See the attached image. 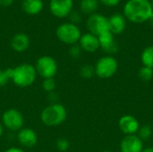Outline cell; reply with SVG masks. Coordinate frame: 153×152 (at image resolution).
I'll return each mask as SVG.
<instances>
[{
	"instance_id": "6da1fadb",
	"label": "cell",
	"mask_w": 153,
	"mask_h": 152,
	"mask_svg": "<svg viewBox=\"0 0 153 152\" xmlns=\"http://www.w3.org/2000/svg\"><path fill=\"white\" fill-rule=\"evenodd\" d=\"M126 20L134 23L149 21L153 12L151 0H127L123 8Z\"/></svg>"
},
{
	"instance_id": "7a4b0ae2",
	"label": "cell",
	"mask_w": 153,
	"mask_h": 152,
	"mask_svg": "<svg viewBox=\"0 0 153 152\" xmlns=\"http://www.w3.org/2000/svg\"><path fill=\"white\" fill-rule=\"evenodd\" d=\"M67 118V111L64 105L52 103L47 106L40 114V120L43 125L49 127L61 125Z\"/></svg>"
},
{
	"instance_id": "3957f363",
	"label": "cell",
	"mask_w": 153,
	"mask_h": 152,
	"mask_svg": "<svg viewBox=\"0 0 153 152\" xmlns=\"http://www.w3.org/2000/svg\"><path fill=\"white\" fill-rule=\"evenodd\" d=\"M36 77L37 72L35 66L30 64H21L12 68L11 81L20 88H26L32 85Z\"/></svg>"
},
{
	"instance_id": "277c9868",
	"label": "cell",
	"mask_w": 153,
	"mask_h": 152,
	"mask_svg": "<svg viewBox=\"0 0 153 152\" xmlns=\"http://www.w3.org/2000/svg\"><path fill=\"white\" fill-rule=\"evenodd\" d=\"M95 75L100 79H108L113 77L118 69V63L112 56L100 57L94 65Z\"/></svg>"
},
{
	"instance_id": "5b68a950",
	"label": "cell",
	"mask_w": 153,
	"mask_h": 152,
	"mask_svg": "<svg viewBox=\"0 0 153 152\" xmlns=\"http://www.w3.org/2000/svg\"><path fill=\"white\" fill-rule=\"evenodd\" d=\"M82 33L80 29L71 22L61 24L56 29V37L58 39L67 45H74L79 42Z\"/></svg>"
},
{
	"instance_id": "8992f818",
	"label": "cell",
	"mask_w": 153,
	"mask_h": 152,
	"mask_svg": "<svg viewBox=\"0 0 153 152\" xmlns=\"http://www.w3.org/2000/svg\"><path fill=\"white\" fill-rule=\"evenodd\" d=\"M37 74L43 79L54 78L57 73L58 66L56 61L49 56H42L38 58L35 65Z\"/></svg>"
},
{
	"instance_id": "52a82bcc",
	"label": "cell",
	"mask_w": 153,
	"mask_h": 152,
	"mask_svg": "<svg viewBox=\"0 0 153 152\" xmlns=\"http://www.w3.org/2000/svg\"><path fill=\"white\" fill-rule=\"evenodd\" d=\"M87 28L90 33L99 37L103 33L110 31L108 18L100 13H93L87 19Z\"/></svg>"
},
{
	"instance_id": "ba28073f",
	"label": "cell",
	"mask_w": 153,
	"mask_h": 152,
	"mask_svg": "<svg viewBox=\"0 0 153 152\" xmlns=\"http://www.w3.org/2000/svg\"><path fill=\"white\" fill-rule=\"evenodd\" d=\"M2 123L8 130L12 132H19L23 128L24 118L19 110L15 108H9L3 113Z\"/></svg>"
},
{
	"instance_id": "9c48e42d",
	"label": "cell",
	"mask_w": 153,
	"mask_h": 152,
	"mask_svg": "<svg viewBox=\"0 0 153 152\" xmlns=\"http://www.w3.org/2000/svg\"><path fill=\"white\" fill-rule=\"evenodd\" d=\"M118 127L125 135L136 134L139 128V121L132 115H125L118 121Z\"/></svg>"
},
{
	"instance_id": "30bf717a",
	"label": "cell",
	"mask_w": 153,
	"mask_h": 152,
	"mask_svg": "<svg viewBox=\"0 0 153 152\" xmlns=\"http://www.w3.org/2000/svg\"><path fill=\"white\" fill-rule=\"evenodd\" d=\"M49 8L55 16L64 18L72 12L73 0H50Z\"/></svg>"
},
{
	"instance_id": "8fae6325",
	"label": "cell",
	"mask_w": 153,
	"mask_h": 152,
	"mask_svg": "<svg viewBox=\"0 0 153 152\" xmlns=\"http://www.w3.org/2000/svg\"><path fill=\"white\" fill-rule=\"evenodd\" d=\"M121 152H142L143 151V142L136 135H126L120 143Z\"/></svg>"
},
{
	"instance_id": "7c38bea8",
	"label": "cell",
	"mask_w": 153,
	"mask_h": 152,
	"mask_svg": "<svg viewBox=\"0 0 153 152\" xmlns=\"http://www.w3.org/2000/svg\"><path fill=\"white\" fill-rule=\"evenodd\" d=\"M18 142L25 148H32L38 142V135L31 128H22L17 134Z\"/></svg>"
},
{
	"instance_id": "4fadbf2b",
	"label": "cell",
	"mask_w": 153,
	"mask_h": 152,
	"mask_svg": "<svg viewBox=\"0 0 153 152\" xmlns=\"http://www.w3.org/2000/svg\"><path fill=\"white\" fill-rule=\"evenodd\" d=\"M100 48L108 54H115L118 50V45L115 40L114 34L111 31L101 34L98 37Z\"/></svg>"
},
{
	"instance_id": "5bb4252c",
	"label": "cell",
	"mask_w": 153,
	"mask_h": 152,
	"mask_svg": "<svg viewBox=\"0 0 153 152\" xmlns=\"http://www.w3.org/2000/svg\"><path fill=\"white\" fill-rule=\"evenodd\" d=\"M79 46L81 47L82 51L88 53H94L100 47L99 38L90 32L81 36V39L79 40Z\"/></svg>"
},
{
	"instance_id": "9a60e30c",
	"label": "cell",
	"mask_w": 153,
	"mask_h": 152,
	"mask_svg": "<svg viewBox=\"0 0 153 152\" xmlns=\"http://www.w3.org/2000/svg\"><path fill=\"white\" fill-rule=\"evenodd\" d=\"M110 31L115 34H121L126 27V19L124 14L114 13L108 18Z\"/></svg>"
},
{
	"instance_id": "2e32d148",
	"label": "cell",
	"mask_w": 153,
	"mask_h": 152,
	"mask_svg": "<svg viewBox=\"0 0 153 152\" xmlns=\"http://www.w3.org/2000/svg\"><path fill=\"white\" fill-rule=\"evenodd\" d=\"M11 47L18 53L24 52L30 47V38L25 33H17L11 40Z\"/></svg>"
},
{
	"instance_id": "e0dca14e",
	"label": "cell",
	"mask_w": 153,
	"mask_h": 152,
	"mask_svg": "<svg viewBox=\"0 0 153 152\" xmlns=\"http://www.w3.org/2000/svg\"><path fill=\"white\" fill-rule=\"evenodd\" d=\"M22 9L28 14H38L43 9V2L42 0H23Z\"/></svg>"
},
{
	"instance_id": "ac0fdd59",
	"label": "cell",
	"mask_w": 153,
	"mask_h": 152,
	"mask_svg": "<svg viewBox=\"0 0 153 152\" xmlns=\"http://www.w3.org/2000/svg\"><path fill=\"white\" fill-rule=\"evenodd\" d=\"M100 5L99 0H82L81 1V11L86 14H93L98 10Z\"/></svg>"
},
{
	"instance_id": "d6986e66",
	"label": "cell",
	"mask_w": 153,
	"mask_h": 152,
	"mask_svg": "<svg viewBox=\"0 0 153 152\" xmlns=\"http://www.w3.org/2000/svg\"><path fill=\"white\" fill-rule=\"evenodd\" d=\"M141 60L143 66L153 69V46H149L143 49L141 55Z\"/></svg>"
},
{
	"instance_id": "ffe728a7",
	"label": "cell",
	"mask_w": 153,
	"mask_h": 152,
	"mask_svg": "<svg viewBox=\"0 0 153 152\" xmlns=\"http://www.w3.org/2000/svg\"><path fill=\"white\" fill-rule=\"evenodd\" d=\"M153 134V130L152 128L151 125H142L140 126L136 135L143 141H149Z\"/></svg>"
},
{
	"instance_id": "44dd1931",
	"label": "cell",
	"mask_w": 153,
	"mask_h": 152,
	"mask_svg": "<svg viewBox=\"0 0 153 152\" xmlns=\"http://www.w3.org/2000/svg\"><path fill=\"white\" fill-rule=\"evenodd\" d=\"M138 77L140 78L141 81L145 82L152 81L153 78V69L151 67L143 66L138 71Z\"/></svg>"
},
{
	"instance_id": "7402d4cb",
	"label": "cell",
	"mask_w": 153,
	"mask_h": 152,
	"mask_svg": "<svg viewBox=\"0 0 153 152\" xmlns=\"http://www.w3.org/2000/svg\"><path fill=\"white\" fill-rule=\"evenodd\" d=\"M80 75L83 79H91L95 75L94 66L91 65H83L80 69Z\"/></svg>"
},
{
	"instance_id": "603a6c76",
	"label": "cell",
	"mask_w": 153,
	"mask_h": 152,
	"mask_svg": "<svg viewBox=\"0 0 153 152\" xmlns=\"http://www.w3.org/2000/svg\"><path fill=\"white\" fill-rule=\"evenodd\" d=\"M56 88V82L55 80V78H48V79H44L42 82V89L48 92V93H51L54 92V90Z\"/></svg>"
},
{
	"instance_id": "cb8c5ba5",
	"label": "cell",
	"mask_w": 153,
	"mask_h": 152,
	"mask_svg": "<svg viewBox=\"0 0 153 152\" xmlns=\"http://www.w3.org/2000/svg\"><path fill=\"white\" fill-rule=\"evenodd\" d=\"M12 68H7L5 70H0V88L5 86L9 81H11Z\"/></svg>"
},
{
	"instance_id": "d4e9b609",
	"label": "cell",
	"mask_w": 153,
	"mask_h": 152,
	"mask_svg": "<svg viewBox=\"0 0 153 152\" xmlns=\"http://www.w3.org/2000/svg\"><path fill=\"white\" fill-rule=\"evenodd\" d=\"M56 148L59 151H67L70 148V142L65 138H60L56 142Z\"/></svg>"
},
{
	"instance_id": "484cf974",
	"label": "cell",
	"mask_w": 153,
	"mask_h": 152,
	"mask_svg": "<svg viewBox=\"0 0 153 152\" xmlns=\"http://www.w3.org/2000/svg\"><path fill=\"white\" fill-rule=\"evenodd\" d=\"M82 48L79 45L77 44H74V45H72V47H70L69 49V55L71 57L76 59V58H79L82 55Z\"/></svg>"
},
{
	"instance_id": "4316f807",
	"label": "cell",
	"mask_w": 153,
	"mask_h": 152,
	"mask_svg": "<svg viewBox=\"0 0 153 152\" xmlns=\"http://www.w3.org/2000/svg\"><path fill=\"white\" fill-rule=\"evenodd\" d=\"M81 14L78 13V12H71L70 13V21H71V23L73 24H75L80 22H81Z\"/></svg>"
},
{
	"instance_id": "83f0119b",
	"label": "cell",
	"mask_w": 153,
	"mask_h": 152,
	"mask_svg": "<svg viewBox=\"0 0 153 152\" xmlns=\"http://www.w3.org/2000/svg\"><path fill=\"white\" fill-rule=\"evenodd\" d=\"M100 3L103 4L104 5L106 6H108V7H114V6H117L121 0H99Z\"/></svg>"
},
{
	"instance_id": "f1b7e54d",
	"label": "cell",
	"mask_w": 153,
	"mask_h": 152,
	"mask_svg": "<svg viewBox=\"0 0 153 152\" xmlns=\"http://www.w3.org/2000/svg\"><path fill=\"white\" fill-rule=\"evenodd\" d=\"M14 0H0L1 6H9L13 3Z\"/></svg>"
},
{
	"instance_id": "f546056e",
	"label": "cell",
	"mask_w": 153,
	"mask_h": 152,
	"mask_svg": "<svg viewBox=\"0 0 153 152\" xmlns=\"http://www.w3.org/2000/svg\"><path fill=\"white\" fill-rule=\"evenodd\" d=\"M4 152H24L22 149L20 148H17V147H12V148H9L7 149Z\"/></svg>"
},
{
	"instance_id": "4dcf8cb0",
	"label": "cell",
	"mask_w": 153,
	"mask_h": 152,
	"mask_svg": "<svg viewBox=\"0 0 153 152\" xmlns=\"http://www.w3.org/2000/svg\"><path fill=\"white\" fill-rule=\"evenodd\" d=\"M3 133H4V125H3V124L0 123V138L2 137Z\"/></svg>"
},
{
	"instance_id": "1f68e13d",
	"label": "cell",
	"mask_w": 153,
	"mask_h": 152,
	"mask_svg": "<svg viewBox=\"0 0 153 152\" xmlns=\"http://www.w3.org/2000/svg\"><path fill=\"white\" fill-rule=\"evenodd\" d=\"M142 152H153V148H152V147H149V148L143 149V151Z\"/></svg>"
},
{
	"instance_id": "d6a6232c",
	"label": "cell",
	"mask_w": 153,
	"mask_h": 152,
	"mask_svg": "<svg viewBox=\"0 0 153 152\" xmlns=\"http://www.w3.org/2000/svg\"><path fill=\"white\" fill-rule=\"evenodd\" d=\"M149 22H150V23L153 26V12L152 13V15H151V17H150V19H149Z\"/></svg>"
},
{
	"instance_id": "836d02e7",
	"label": "cell",
	"mask_w": 153,
	"mask_h": 152,
	"mask_svg": "<svg viewBox=\"0 0 153 152\" xmlns=\"http://www.w3.org/2000/svg\"><path fill=\"white\" fill-rule=\"evenodd\" d=\"M151 3H152V9H153V0H151Z\"/></svg>"
},
{
	"instance_id": "e575fe53",
	"label": "cell",
	"mask_w": 153,
	"mask_h": 152,
	"mask_svg": "<svg viewBox=\"0 0 153 152\" xmlns=\"http://www.w3.org/2000/svg\"><path fill=\"white\" fill-rule=\"evenodd\" d=\"M101 152H111V151H101Z\"/></svg>"
}]
</instances>
